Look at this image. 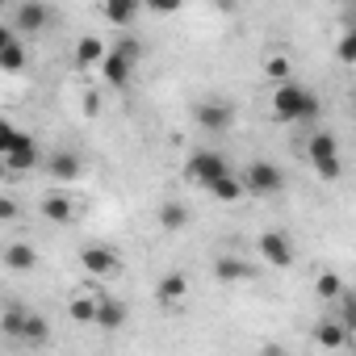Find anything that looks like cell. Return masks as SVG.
Here are the masks:
<instances>
[{
    "label": "cell",
    "instance_id": "1",
    "mask_svg": "<svg viewBox=\"0 0 356 356\" xmlns=\"http://www.w3.org/2000/svg\"><path fill=\"white\" fill-rule=\"evenodd\" d=\"M268 101H273V118L277 122H314L318 109H323L314 88H302V84H281Z\"/></svg>",
    "mask_w": 356,
    "mask_h": 356
},
{
    "label": "cell",
    "instance_id": "2",
    "mask_svg": "<svg viewBox=\"0 0 356 356\" xmlns=\"http://www.w3.org/2000/svg\"><path fill=\"white\" fill-rule=\"evenodd\" d=\"M0 159H5L9 172H30V168H38L42 151H38L34 134H26L17 126H5V134H0Z\"/></svg>",
    "mask_w": 356,
    "mask_h": 356
},
{
    "label": "cell",
    "instance_id": "3",
    "mask_svg": "<svg viewBox=\"0 0 356 356\" xmlns=\"http://www.w3.org/2000/svg\"><path fill=\"white\" fill-rule=\"evenodd\" d=\"M138 55H143V47H138L134 38H122V42L109 51V59L101 63V76H105V84H109V88H126V84L134 80Z\"/></svg>",
    "mask_w": 356,
    "mask_h": 356
},
{
    "label": "cell",
    "instance_id": "4",
    "mask_svg": "<svg viewBox=\"0 0 356 356\" xmlns=\"http://www.w3.org/2000/svg\"><path fill=\"white\" fill-rule=\"evenodd\" d=\"M185 176H189L193 185H202V189H214L222 176H231V163H227V155L202 147V151H193V155L185 159Z\"/></svg>",
    "mask_w": 356,
    "mask_h": 356
},
{
    "label": "cell",
    "instance_id": "5",
    "mask_svg": "<svg viewBox=\"0 0 356 356\" xmlns=\"http://www.w3.org/2000/svg\"><path fill=\"white\" fill-rule=\"evenodd\" d=\"M306 155H310V168L318 172V181H339L343 163H339V143H335V134H327V130L310 134Z\"/></svg>",
    "mask_w": 356,
    "mask_h": 356
},
{
    "label": "cell",
    "instance_id": "6",
    "mask_svg": "<svg viewBox=\"0 0 356 356\" xmlns=\"http://www.w3.org/2000/svg\"><path fill=\"white\" fill-rule=\"evenodd\" d=\"M243 185H248V193H256V197H277V193L285 189V172H281L277 163H268V159H252V163L243 168Z\"/></svg>",
    "mask_w": 356,
    "mask_h": 356
},
{
    "label": "cell",
    "instance_id": "7",
    "mask_svg": "<svg viewBox=\"0 0 356 356\" xmlns=\"http://www.w3.org/2000/svg\"><path fill=\"white\" fill-rule=\"evenodd\" d=\"M260 256L268 260V268H289L293 264V243L285 231H264L260 235Z\"/></svg>",
    "mask_w": 356,
    "mask_h": 356
},
{
    "label": "cell",
    "instance_id": "8",
    "mask_svg": "<svg viewBox=\"0 0 356 356\" xmlns=\"http://www.w3.org/2000/svg\"><path fill=\"white\" fill-rule=\"evenodd\" d=\"M80 264H84V273H92V277H113V273L122 268L118 252L105 248V243H88V248L80 252Z\"/></svg>",
    "mask_w": 356,
    "mask_h": 356
},
{
    "label": "cell",
    "instance_id": "9",
    "mask_svg": "<svg viewBox=\"0 0 356 356\" xmlns=\"http://www.w3.org/2000/svg\"><path fill=\"white\" fill-rule=\"evenodd\" d=\"M51 22V9L38 5V0H26V5L13 9V34H42Z\"/></svg>",
    "mask_w": 356,
    "mask_h": 356
},
{
    "label": "cell",
    "instance_id": "10",
    "mask_svg": "<svg viewBox=\"0 0 356 356\" xmlns=\"http://www.w3.org/2000/svg\"><path fill=\"white\" fill-rule=\"evenodd\" d=\"M193 122H197L202 130H210V134H222V130L235 122V113H231L227 101H202V105L193 109Z\"/></svg>",
    "mask_w": 356,
    "mask_h": 356
},
{
    "label": "cell",
    "instance_id": "11",
    "mask_svg": "<svg viewBox=\"0 0 356 356\" xmlns=\"http://www.w3.org/2000/svg\"><path fill=\"white\" fill-rule=\"evenodd\" d=\"M348 335H352V327H348L343 318H323V323L314 327V343L327 348V352H339V348L348 343Z\"/></svg>",
    "mask_w": 356,
    "mask_h": 356
},
{
    "label": "cell",
    "instance_id": "12",
    "mask_svg": "<svg viewBox=\"0 0 356 356\" xmlns=\"http://www.w3.org/2000/svg\"><path fill=\"white\" fill-rule=\"evenodd\" d=\"M0 67L5 72H22L26 67V47L17 42L13 30H0Z\"/></svg>",
    "mask_w": 356,
    "mask_h": 356
},
{
    "label": "cell",
    "instance_id": "13",
    "mask_svg": "<svg viewBox=\"0 0 356 356\" xmlns=\"http://www.w3.org/2000/svg\"><path fill=\"white\" fill-rule=\"evenodd\" d=\"M138 13H143L138 0H105V5H101V17H105L109 26H130Z\"/></svg>",
    "mask_w": 356,
    "mask_h": 356
},
{
    "label": "cell",
    "instance_id": "14",
    "mask_svg": "<svg viewBox=\"0 0 356 356\" xmlns=\"http://www.w3.org/2000/svg\"><path fill=\"white\" fill-rule=\"evenodd\" d=\"M105 59H109V51L101 47L97 34H84V38L76 42V63H80V67H101Z\"/></svg>",
    "mask_w": 356,
    "mask_h": 356
},
{
    "label": "cell",
    "instance_id": "15",
    "mask_svg": "<svg viewBox=\"0 0 356 356\" xmlns=\"http://www.w3.org/2000/svg\"><path fill=\"white\" fill-rule=\"evenodd\" d=\"M214 277L218 281H248V277H256V268L248 260H239V256H218L214 260Z\"/></svg>",
    "mask_w": 356,
    "mask_h": 356
},
{
    "label": "cell",
    "instance_id": "16",
    "mask_svg": "<svg viewBox=\"0 0 356 356\" xmlns=\"http://www.w3.org/2000/svg\"><path fill=\"white\" fill-rule=\"evenodd\" d=\"M126 323V306L118 302V298H101L97 302V323L92 327H101V331H118Z\"/></svg>",
    "mask_w": 356,
    "mask_h": 356
},
{
    "label": "cell",
    "instance_id": "17",
    "mask_svg": "<svg viewBox=\"0 0 356 356\" xmlns=\"http://www.w3.org/2000/svg\"><path fill=\"white\" fill-rule=\"evenodd\" d=\"M42 214H47L51 222L67 227V222L76 218V206H72V197H67V193H51V197H42Z\"/></svg>",
    "mask_w": 356,
    "mask_h": 356
},
{
    "label": "cell",
    "instance_id": "18",
    "mask_svg": "<svg viewBox=\"0 0 356 356\" xmlns=\"http://www.w3.org/2000/svg\"><path fill=\"white\" fill-rule=\"evenodd\" d=\"M47 339H51V323H47L42 314L26 310V323H22V343H30V348H42Z\"/></svg>",
    "mask_w": 356,
    "mask_h": 356
},
{
    "label": "cell",
    "instance_id": "19",
    "mask_svg": "<svg viewBox=\"0 0 356 356\" xmlns=\"http://www.w3.org/2000/svg\"><path fill=\"white\" fill-rule=\"evenodd\" d=\"M210 193H214V202L235 206V202H243V197H248V185H243V176H235V172H231V176H222V181H218Z\"/></svg>",
    "mask_w": 356,
    "mask_h": 356
},
{
    "label": "cell",
    "instance_id": "20",
    "mask_svg": "<svg viewBox=\"0 0 356 356\" xmlns=\"http://www.w3.org/2000/svg\"><path fill=\"white\" fill-rule=\"evenodd\" d=\"M47 172L55 176V181H76V176H80V159H76L72 151H55V155L47 159Z\"/></svg>",
    "mask_w": 356,
    "mask_h": 356
},
{
    "label": "cell",
    "instance_id": "21",
    "mask_svg": "<svg viewBox=\"0 0 356 356\" xmlns=\"http://www.w3.org/2000/svg\"><path fill=\"white\" fill-rule=\"evenodd\" d=\"M185 293H189V281H185V273H168V277L155 285V298H159L163 306H168V302H181Z\"/></svg>",
    "mask_w": 356,
    "mask_h": 356
},
{
    "label": "cell",
    "instance_id": "22",
    "mask_svg": "<svg viewBox=\"0 0 356 356\" xmlns=\"http://www.w3.org/2000/svg\"><path fill=\"white\" fill-rule=\"evenodd\" d=\"M5 264H9L13 273H30V268L38 264V252H34L30 243H9V248H5Z\"/></svg>",
    "mask_w": 356,
    "mask_h": 356
},
{
    "label": "cell",
    "instance_id": "23",
    "mask_svg": "<svg viewBox=\"0 0 356 356\" xmlns=\"http://www.w3.org/2000/svg\"><path fill=\"white\" fill-rule=\"evenodd\" d=\"M185 222H189V210H185L181 202H163V206H159V227H163L168 235L185 231Z\"/></svg>",
    "mask_w": 356,
    "mask_h": 356
},
{
    "label": "cell",
    "instance_id": "24",
    "mask_svg": "<svg viewBox=\"0 0 356 356\" xmlns=\"http://www.w3.org/2000/svg\"><path fill=\"white\" fill-rule=\"evenodd\" d=\"M314 293H318L323 302H339V298H343L348 289H343L339 273H331V268H327V273H318V281H314Z\"/></svg>",
    "mask_w": 356,
    "mask_h": 356
},
{
    "label": "cell",
    "instance_id": "25",
    "mask_svg": "<svg viewBox=\"0 0 356 356\" xmlns=\"http://www.w3.org/2000/svg\"><path fill=\"white\" fill-rule=\"evenodd\" d=\"M97 302H101V298H88V293H80V298H76L67 310H72V318H76V323H97Z\"/></svg>",
    "mask_w": 356,
    "mask_h": 356
},
{
    "label": "cell",
    "instance_id": "26",
    "mask_svg": "<svg viewBox=\"0 0 356 356\" xmlns=\"http://www.w3.org/2000/svg\"><path fill=\"white\" fill-rule=\"evenodd\" d=\"M22 323H26V310H22V306H9L5 318H0V327H5L9 339H22Z\"/></svg>",
    "mask_w": 356,
    "mask_h": 356
},
{
    "label": "cell",
    "instance_id": "27",
    "mask_svg": "<svg viewBox=\"0 0 356 356\" xmlns=\"http://www.w3.org/2000/svg\"><path fill=\"white\" fill-rule=\"evenodd\" d=\"M335 59H339V63H356V30H348V34L335 42Z\"/></svg>",
    "mask_w": 356,
    "mask_h": 356
},
{
    "label": "cell",
    "instance_id": "28",
    "mask_svg": "<svg viewBox=\"0 0 356 356\" xmlns=\"http://www.w3.org/2000/svg\"><path fill=\"white\" fill-rule=\"evenodd\" d=\"M264 72H268L273 80H285V76H289V59H285V55H268V59H264Z\"/></svg>",
    "mask_w": 356,
    "mask_h": 356
},
{
    "label": "cell",
    "instance_id": "29",
    "mask_svg": "<svg viewBox=\"0 0 356 356\" xmlns=\"http://www.w3.org/2000/svg\"><path fill=\"white\" fill-rule=\"evenodd\" d=\"M13 218H17V202L5 197V202H0V222H13Z\"/></svg>",
    "mask_w": 356,
    "mask_h": 356
},
{
    "label": "cell",
    "instance_id": "30",
    "mask_svg": "<svg viewBox=\"0 0 356 356\" xmlns=\"http://www.w3.org/2000/svg\"><path fill=\"white\" fill-rule=\"evenodd\" d=\"M352 113H356V88H352Z\"/></svg>",
    "mask_w": 356,
    "mask_h": 356
}]
</instances>
